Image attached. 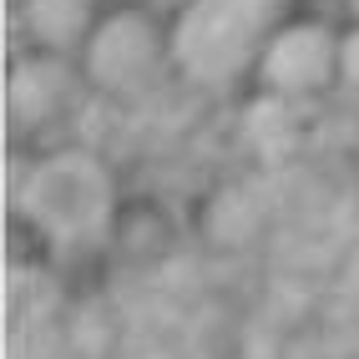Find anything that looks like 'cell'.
Wrapping results in <instances>:
<instances>
[{
	"mask_svg": "<svg viewBox=\"0 0 359 359\" xmlns=\"http://www.w3.org/2000/svg\"><path fill=\"white\" fill-rule=\"evenodd\" d=\"M167 61H172V31H167L147 6L102 11L97 31L86 36L81 56H76L86 86L102 91V97H116V102L142 97V91L162 76Z\"/></svg>",
	"mask_w": 359,
	"mask_h": 359,
	"instance_id": "obj_3",
	"label": "cell"
},
{
	"mask_svg": "<svg viewBox=\"0 0 359 359\" xmlns=\"http://www.w3.org/2000/svg\"><path fill=\"white\" fill-rule=\"evenodd\" d=\"M20 36L31 51H51V56H81L86 36L97 31V0H20Z\"/></svg>",
	"mask_w": 359,
	"mask_h": 359,
	"instance_id": "obj_6",
	"label": "cell"
},
{
	"mask_svg": "<svg viewBox=\"0 0 359 359\" xmlns=\"http://www.w3.org/2000/svg\"><path fill=\"white\" fill-rule=\"evenodd\" d=\"M349 11H354V20H359V0H349Z\"/></svg>",
	"mask_w": 359,
	"mask_h": 359,
	"instance_id": "obj_8",
	"label": "cell"
},
{
	"mask_svg": "<svg viewBox=\"0 0 359 359\" xmlns=\"http://www.w3.org/2000/svg\"><path fill=\"white\" fill-rule=\"evenodd\" d=\"M339 86L359 91V20L339 31Z\"/></svg>",
	"mask_w": 359,
	"mask_h": 359,
	"instance_id": "obj_7",
	"label": "cell"
},
{
	"mask_svg": "<svg viewBox=\"0 0 359 359\" xmlns=\"http://www.w3.org/2000/svg\"><path fill=\"white\" fill-rule=\"evenodd\" d=\"M20 212L51 233L56 243H86L102 238L111 212H116V187L111 172L91 152H51L46 162L31 167L26 187H20Z\"/></svg>",
	"mask_w": 359,
	"mask_h": 359,
	"instance_id": "obj_2",
	"label": "cell"
},
{
	"mask_svg": "<svg viewBox=\"0 0 359 359\" xmlns=\"http://www.w3.org/2000/svg\"><path fill=\"white\" fill-rule=\"evenodd\" d=\"M253 76L263 97H278V102H309L319 91L339 86V31L309 15L283 20L278 36L263 46Z\"/></svg>",
	"mask_w": 359,
	"mask_h": 359,
	"instance_id": "obj_4",
	"label": "cell"
},
{
	"mask_svg": "<svg viewBox=\"0 0 359 359\" xmlns=\"http://www.w3.org/2000/svg\"><path fill=\"white\" fill-rule=\"evenodd\" d=\"M289 0H187L172 20V66L198 86H228L258 71L263 46L278 36Z\"/></svg>",
	"mask_w": 359,
	"mask_h": 359,
	"instance_id": "obj_1",
	"label": "cell"
},
{
	"mask_svg": "<svg viewBox=\"0 0 359 359\" xmlns=\"http://www.w3.org/2000/svg\"><path fill=\"white\" fill-rule=\"evenodd\" d=\"M76 81L81 66H71V56L51 51H20L11 66V116L15 127H51L71 111L76 102Z\"/></svg>",
	"mask_w": 359,
	"mask_h": 359,
	"instance_id": "obj_5",
	"label": "cell"
}]
</instances>
